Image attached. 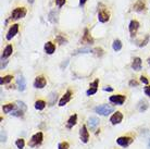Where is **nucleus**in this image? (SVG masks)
Here are the masks:
<instances>
[{"label": "nucleus", "instance_id": "30", "mask_svg": "<svg viewBox=\"0 0 150 149\" xmlns=\"http://www.w3.org/2000/svg\"><path fill=\"white\" fill-rule=\"evenodd\" d=\"M93 50L90 48H81V49H77L76 51L74 52V55H77V53H88V52H91Z\"/></svg>", "mask_w": 150, "mask_h": 149}, {"label": "nucleus", "instance_id": "13", "mask_svg": "<svg viewBox=\"0 0 150 149\" xmlns=\"http://www.w3.org/2000/svg\"><path fill=\"white\" fill-rule=\"evenodd\" d=\"M71 99H72V92L69 89V90H67V93L64 94L63 96L61 97L60 100H59V106H60V107H64Z\"/></svg>", "mask_w": 150, "mask_h": 149}, {"label": "nucleus", "instance_id": "5", "mask_svg": "<svg viewBox=\"0 0 150 149\" xmlns=\"http://www.w3.org/2000/svg\"><path fill=\"white\" fill-rule=\"evenodd\" d=\"M139 22L137 20H132L131 22H129V25H128V31H129V35H131V37H135L137 32L139 30Z\"/></svg>", "mask_w": 150, "mask_h": 149}, {"label": "nucleus", "instance_id": "31", "mask_svg": "<svg viewBox=\"0 0 150 149\" xmlns=\"http://www.w3.org/2000/svg\"><path fill=\"white\" fill-rule=\"evenodd\" d=\"M69 148H70V145H69V143H67V142L60 143V144L58 145V149H69Z\"/></svg>", "mask_w": 150, "mask_h": 149}, {"label": "nucleus", "instance_id": "10", "mask_svg": "<svg viewBox=\"0 0 150 149\" xmlns=\"http://www.w3.org/2000/svg\"><path fill=\"white\" fill-rule=\"evenodd\" d=\"M46 84H47V79L45 78V76L39 75V76H37V77L35 78V81H34V87L35 88H39V89H41V88H44V87H45Z\"/></svg>", "mask_w": 150, "mask_h": 149}, {"label": "nucleus", "instance_id": "16", "mask_svg": "<svg viewBox=\"0 0 150 149\" xmlns=\"http://www.w3.org/2000/svg\"><path fill=\"white\" fill-rule=\"evenodd\" d=\"M142 65H143V61L139 57H135L133 59V62H132V69L134 71H140L142 70Z\"/></svg>", "mask_w": 150, "mask_h": 149}, {"label": "nucleus", "instance_id": "2", "mask_svg": "<svg viewBox=\"0 0 150 149\" xmlns=\"http://www.w3.org/2000/svg\"><path fill=\"white\" fill-rule=\"evenodd\" d=\"M95 112L99 114V116H109L110 113L114 112V107L113 106H110V104H100L95 108Z\"/></svg>", "mask_w": 150, "mask_h": 149}, {"label": "nucleus", "instance_id": "4", "mask_svg": "<svg viewBox=\"0 0 150 149\" xmlns=\"http://www.w3.org/2000/svg\"><path fill=\"white\" fill-rule=\"evenodd\" d=\"M42 138H44V135H42L41 132H38V133L34 134L30 138V143H28L30 147H37V146H39L42 143Z\"/></svg>", "mask_w": 150, "mask_h": 149}, {"label": "nucleus", "instance_id": "41", "mask_svg": "<svg viewBox=\"0 0 150 149\" xmlns=\"http://www.w3.org/2000/svg\"><path fill=\"white\" fill-rule=\"evenodd\" d=\"M86 2H87V0H79V6H81V7H83V6L86 4Z\"/></svg>", "mask_w": 150, "mask_h": 149}, {"label": "nucleus", "instance_id": "9", "mask_svg": "<svg viewBox=\"0 0 150 149\" xmlns=\"http://www.w3.org/2000/svg\"><path fill=\"white\" fill-rule=\"evenodd\" d=\"M133 138L132 137H128V136H121L116 139V143L121 146V147H128V146L131 145L132 143H133Z\"/></svg>", "mask_w": 150, "mask_h": 149}, {"label": "nucleus", "instance_id": "33", "mask_svg": "<svg viewBox=\"0 0 150 149\" xmlns=\"http://www.w3.org/2000/svg\"><path fill=\"white\" fill-rule=\"evenodd\" d=\"M93 51L95 52V55L97 57H101L102 55H103V50H102L101 48H95Z\"/></svg>", "mask_w": 150, "mask_h": 149}, {"label": "nucleus", "instance_id": "37", "mask_svg": "<svg viewBox=\"0 0 150 149\" xmlns=\"http://www.w3.org/2000/svg\"><path fill=\"white\" fill-rule=\"evenodd\" d=\"M144 92H145V95H146V96L150 97V85H147L146 87H145Z\"/></svg>", "mask_w": 150, "mask_h": 149}, {"label": "nucleus", "instance_id": "27", "mask_svg": "<svg viewBox=\"0 0 150 149\" xmlns=\"http://www.w3.org/2000/svg\"><path fill=\"white\" fill-rule=\"evenodd\" d=\"M56 41L59 44V45H63V44H65V43H68V39L64 37L63 35H57Z\"/></svg>", "mask_w": 150, "mask_h": 149}, {"label": "nucleus", "instance_id": "43", "mask_svg": "<svg viewBox=\"0 0 150 149\" xmlns=\"http://www.w3.org/2000/svg\"><path fill=\"white\" fill-rule=\"evenodd\" d=\"M148 147H149V149H150V139H149V143H148Z\"/></svg>", "mask_w": 150, "mask_h": 149}, {"label": "nucleus", "instance_id": "36", "mask_svg": "<svg viewBox=\"0 0 150 149\" xmlns=\"http://www.w3.org/2000/svg\"><path fill=\"white\" fill-rule=\"evenodd\" d=\"M6 140H7V135L4 133V131L2 130L1 131V143H6Z\"/></svg>", "mask_w": 150, "mask_h": 149}, {"label": "nucleus", "instance_id": "12", "mask_svg": "<svg viewBox=\"0 0 150 149\" xmlns=\"http://www.w3.org/2000/svg\"><path fill=\"white\" fill-rule=\"evenodd\" d=\"M98 86H99V78L95 79L93 83H90L89 88H88V89H87V92H86L87 96H93V95H95V94L97 93Z\"/></svg>", "mask_w": 150, "mask_h": 149}, {"label": "nucleus", "instance_id": "25", "mask_svg": "<svg viewBox=\"0 0 150 149\" xmlns=\"http://www.w3.org/2000/svg\"><path fill=\"white\" fill-rule=\"evenodd\" d=\"M58 11H56V10H52V11L49 13V21L52 23H57L58 22Z\"/></svg>", "mask_w": 150, "mask_h": 149}, {"label": "nucleus", "instance_id": "23", "mask_svg": "<svg viewBox=\"0 0 150 149\" xmlns=\"http://www.w3.org/2000/svg\"><path fill=\"white\" fill-rule=\"evenodd\" d=\"M46 101L45 100H41V99H39V100L35 101V109L36 110H39V111H41V110H44V109L46 108Z\"/></svg>", "mask_w": 150, "mask_h": 149}, {"label": "nucleus", "instance_id": "14", "mask_svg": "<svg viewBox=\"0 0 150 149\" xmlns=\"http://www.w3.org/2000/svg\"><path fill=\"white\" fill-rule=\"evenodd\" d=\"M145 9H146V4H145V0H137L134 6H133V10L136 12H143L145 11Z\"/></svg>", "mask_w": 150, "mask_h": 149}, {"label": "nucleus", "instance_id": "24", "mask_svg": "<svg viewBox=\"0 0 150 149\" xmlns=\"http://www.w3.org/2000/svg\"><path fill=\"white\" fill-rule=\"evenodd\" d=\"M112 48L114 51H120L122 49V41L120 39H114L112 44Z\"/></svg>", "mask_w": 150, "mask_h": 149}, {"label": "nucleus", "instance_id": "26", "mask_svg": "<svg viewBox=\"0 0 150 149\" xmlns=\"http://www.w3.org/2000/svg\"><path fill=\"white\" fill-rule=\"evenodd\" d=\"M12 78H13V76H12V75H6V76H2V77H1V79H0V84H1V85L8 84V83L11 82Z\"/></svg>", "mask_w": 150, "mask_h": 149}, {"label": "nucleus", "instance_id": "3", "mask_svg": "<svg viewBox=\"0 0 150 149\" xmlns=\"http://www.w3.org/2000/svg\"><path fill=\"white\" fill-rule=\"evenodd\" d=\"M27 13V9L25 7H16L14 8L11 12V19L16 21V20L23 19L25 18V15Z\"/></svg>", "mask_w": 150, "mask_h": 149}, {"label": "nucleus", "instance_id": "29", "mask_svg": "<svg viewBox=\"0 0 150 149\" xmlns=\"http://www.w3.org/2000/svg\"><path fill=\"white\" fill-rule=\"evenodd\" d=\"M149 38H150L149 35H146L145 39H143L142 41H139L138 44H137V46H138V47H145V46L148 44V41H149Z\"/></svg>", "mask_w": 150, "mask_h": 149}, {"label": "nucleus", "instance_id": "32", "mask_svg": "<svg viewBox=\"0 0 150 149\" xmlns=\"http://www.w3.org/2000/svg\"><path fill=\"white\" fill-rule=\"evenodd\" d=\"M13 116H23V114H24V111L23 110H21V109H19V110H15V111H13L11 113Z\"/></svg>", "mask_w": 150, "mask_h": 149}, {"label": "nucleus", "instance_id": "21", "mask_svg": "<svg viewBox=\"0 0 150 149\" xmlns=\"http://www.w3.org/2000/svg\"><path fill=\"white\" fill-rule=\"evenodd\" d=\"M77 123V114H73L70 116V119L68 120V123H67V127L68 128H72V127L76 125Z\"/></svg>", "mask_w": 150, "mask_h": 149}, {"label": "nucleus", "instance_id": "6", "mask_svg": "<svg viewBox=\"0 0 150 149\" xmlns=\"http://www.w3.org/2000/svg\"><path fill=\"white\" fill-rule=\"evenodd\" d=\"M19 28H20L19 24H16V23H15V24H12V25L10 26L9 31H8L7 35H6V39H7V40H11L12 38L19 33Z\"/></svg>", "mask_w": 150, "mask_h": 149}, {"label": "nucleus", "instance_id": "18", "mask_svg": "<svg viewBox=\"0 0 150 149\" xmlns=\"http://www.w3.org/2000/svg\"><path fill=\"white\" fill-rule=\"evenodd\" d=\"M44 49H45V52L47 55H52L53 52L56 51V45L53 44L52 41H47L45 44Z\"/></svg>", "mask_w": 150, "mask_h": 149}, {"label": "nucleus", "instance_id": "7", "mask_svg": "<svg viewBox=\"0 0 150 149\" xmlns=\"http://www.w3.org/2000/svg\"><path fill=\"white\" fill-rule=\"evenodd\" d=\"M79 139L84 144H87L88 140H89V132L87 130L86 125H83L81 127V130H79Z\"/></svg>", "mask_w": 150, "mask_h": 149}, {"label": "nucleus", "instance_id": "22", "mask_svg": "<svg viewBox=\"0 0 150 149\" xmlns=\"http://www.w3.org/2000/svg\"><path fill=\"white\" fill-rule=\"evenodd\" d=\"M13 110H15L14 104H6L2 106V111H4V113H10Z\"/></svg>", "mask_w": 150, "mask_h": 149}, {"label": "nucleus", "instance_id": "38", "mask_svg": "<svg viewBox=\"0 0 150 149\" xmlns=\"http://www.w3.org/2000/svg\"><path fill=\"white\" fill-rule=\"evenodd\" d=\"M140 82L142 83H144V84H146V85H148L149 84V81H148V78L146 77V76H140Z\"/></svg>", "mask_w": 150, "mask_h": 149}, {"label": "nucleus", "instance_id": "39", "mask_svg": "<svg viewBox=\"0 0 150 149\" xmlns=\"http://www.w3.org/2000/svg\"><path fill=\"white\" fill-rule=\"evenodd\" d=\"M128 84H129V86H132V87H133V86H135V87H137V86H138V82H137V81H135V79H132V81H129V83H128Z\"/></svg>", "mask_w": 150, "mask_h": 149}, {"label": "nucleus", "instance_id": "28", "mask_svg": "<svg viewBox=\"0 0 150 149\" xmlns=\"http://www.w3.org/2000/svg\"><path fill=\"white\" fill-rule=\"evenodd\" d=\"M15 146H16L19 149H23L24 148V146H25V142H24V139H22V138L16 139V142H15Z\"/></svg>", "mask_w": 150, "mask_h": 149}, {"label": "nucleus", "instance_id": "1", "mask_svg": "<svg viewBox=\"0 0 150 149\" xmlns=\"http://www.w3.org/2000/svg\"><path fill=\"white\" fill-rule=\"evenodd\" d=\"M110 16L111 14H110L109 9L100 4V8L98 9V21L100 23H107L110 20Z\"/></svg>", "mask_w": 150, "mask_h": 149}, {"label": "nucleus", "instance_id": "15", "mask_svg": "<svg viewBox=\"0 0 150 149\" xmlns=\"http://www.w3.org/2000/svg\"><path fill=\"white\" fill-rule=\"evenodd\" d=\"M82 43H84V44H94V38L91 37V35H90L89 31H88V28H85L84 30V35H83L82 37Z\"/></svg>", "mask_w": 150, "mask_h": 149}, {"label": "nucleus", "instance_id": "44", "mask_svg": "<svg viewBox=\"0 0 150 149\" xmlns=\"http://www.w3.org/2000/svg\"><path fill=\"white\" fill-rule=\"evenodd\" d=\"M148 64H149V65H150V58H149V59H148Z\"/></svg>", "mask_w": 150, "mask_h": 149}, {"label": "nucleus", "instance_id": "17", "mask_svg": "<svg viewBox=\"0 0 150 149\" xmlns=\"http://www.w3.org/2000/svg\"><path fill=\"white\" fill-rule=\"evenodd\" d=\"M99 123H100V121H99L97 116H90L88 121H87V125H88L90 130H95L99 125Z\"/></svg>", "mask_w": 150, "mask_h": 149}, {"label": "nucleus", "instance_id": "40", "mask_svg": "<svg viewBox=\"0 0 150 149\" xmlns=\"http://www.w3.org/2000/svg\"><path fill=\"white\" fill-rule=\"evenodd\" d=\"M102 89L105 90V92H113V88L112 87H110V86H105Z\"/></svg>", "mask_w": 150, "mask_h": 149}, {"label": "nucleus", "instance_id": "42", "mask_svg": "<svg viewBox=\"0 0 150 149\" xmlns=\"http://www.w3.org/2000/svg\"><path fill=\"white\" fill-rule=\"evenodd\" d=\"M28 2H30V4H33V2H34V0H28Z\"/></svg>", "mask_w": 150, "mask_h": 149}, {"label": "nucleus", "instance_id": "35", "mask_svg": "<svg viewBox=\"0 0 150 149\" xmlns=\"http://www.w3.org/2000/svg\"><path fill=\"white\" fill-rule=\"evenodd\" d=\"M16 104H18V106H19V108L21 109V110H23V111H26V106L24 104V102H21V101H18Z\"/></svg>", "mask_w": 150, "mask_h": 149}, {"label": "nucleus", "instance_id": "11", "mask_svg": "<svg viewBox=\"0 0 150 149\" xmlns=\"http://www.w3.org/2000/svg\"><path fill=\"white\" fill-rule=\"evenodd\" d=\"M122 120H123V114H122V112L116 111L111 116V118H110V122H111V124H113V125H116V124H120L121 122H122Z\"/></svg>", "mask_w": 150, "mask_h": 149}, {"label": "nucleus", "instance_id": "34", "mask_svg": "<svg viewBox=\"0 0 150 149\" xmlns=\"http://www.w3.org/2000/svg\"><path fill=\"white\" fill-rule=\"evenodd\" d=\"M67 2V0H56V4L58 8H62L65 4Z\"/></svg>", "mask_w": 150, "mask_h": 149}, {"label": "nucleus", "instance_id": "19", "mask_svg": "<svg viewBox=\"0 0 150 149\" xmlns=\"http://www.w3.org/2000/svg\"><path fill=\"white\" fill-rule=\"evenodd\" d=\"M16 85L19 87L20 92H24L25 88H26V81H25V78L23 77V76H19V77L16 78Z\"/></svg>", "mask_w": 150, "mask_h": 149}, {"label": "nucleus", "instance_id": "20", "mask_svg": "<svg viewBox=\"0 0 150 149\" xmlns=\"http://www.w3.org/2000/svg\"><path fill=\"white\" fill-rule=\"evenodd\" d=\"M12 52H13V47H12V45H7V46H6V48L4 49V51H2L1 60L9 58V57L12 55Z\"/></svg>", "mask_w": 150, "mask_h": 149}, {"label": "nucleus", "instance_id": "8", "mask_svg": "<svg viewBox=\"0 0 150 149\" xmlns=\"http://www.w3.org/2000/svg\"><path fill=\"white\" fill-rule=\"evenodd\" d=\"M109 100L114 104L122 106L126 100V96H124V95H113V96H111L109 98Z\"/></svg>", "mask_w": 150, "mask_h": 149}]
</instances>
